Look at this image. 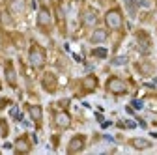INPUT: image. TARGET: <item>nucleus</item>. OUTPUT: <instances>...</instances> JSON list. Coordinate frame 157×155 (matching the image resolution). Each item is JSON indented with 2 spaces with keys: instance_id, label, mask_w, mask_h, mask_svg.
Segmentation results:
<instances>
[{
  "instance_id": "obj_2",
  "label": "nucleus",
  "mask_w": 157,
  "mask_h": 155,
  "mask_svg": "<svg viewBox=\"0 0 157 155\" xmlns=\"http://www.w3.org/2000/svg\"><path fill=\"white\" fill-rule=\"evenodd\" d=\"M107 90L110 93H116V95H122V93H127V82L118 79V77H110L109 82H107Z\"/></svg>"
},
{
  "instance_id": "obj_20",
  "label": "nucleus",
  "mask_w": 157,
  "mask_h": 155,
  "mask_svg": "<svg viewBox=\"0 0 157 155\" xmlns=\"http://www.w3.org/2000/svg\"><path fill=\"white\" fill-rule=\"evenodd\" d=\"M11 116H13V118H19V112H17V108H11Z\"/></svg>"
},
{
  "instance_id": "obj_16",
  "label": "nucleus",
  "mask_w": 157,
  "mask_h": 155,
  "mask_svg": "<svg viewBox=\"0 0 157 155\" xmlns=\"http://www.w3.org/2000/svg\"><path fill=\"white\" fill-rule=\"evenodd\" d=\"M139 41H140V45H142V49H144V51H148V49H150V37H148L144 32H139Z\"/></svg>"
},
{
  "instance_id": "obj_7",
  "label": "nucleus",
  "mask_w": 157,
  "mask_h": 155,
  "mask_svg": "<svg viewBox=\"0 0 157 155\" xmlns=\"http://www.w3.org/2000/svg\"><path fill=\"white\" fill-rule=\"evenodd\" d=\"M107 37H109L107 30H103V28H95V30L92 32V36H90V41H92V43H103Z\"/></svg>"
},
{
  "instance_id": "obj_12",
  "label": "nucleus",
  "mask_w": 157,
  "mask_h": 155,
  "mask_svg": "<svg viewBox=\"0 0 157 155\" xmlns=\"http://www.w3.org/2000/svg\"><path fill=\"white\" fill-rule=\"evenodd\" d=\"M82 86H84L86 92H94L97 88V79H95L94 75H88L86 79H84V82H82Z\"/></svg>"
},
{
  "instance_id": "obj_8",
  "label": "nucleus",
  "mask_w": 157,
  "mask_h": 155,
  "mask_svg": "<svg viewBox=\"0 0 157 155\" xmlns=\"http://www.w3.org/2000/svg\"><path fill=\"white\" fill-rule=\"evenodd\" d=\"M43 88L47 92H54L56 90V77L52 73H45L43 75Z\"/></svg>"
},
{
  "instance_id": "obj_6",
  "label": "nucleus",
  "mask_w": 157,
  "mask_h": 155,
  "mask_svg": "<svg viewBox=\"0 0 157 155\" xmlns=\"http://www.w3.org/2000/svg\"><path fill=\"white\" fill-rule=\"evenodd\" d=\"M51 23H52V19H51L49 9L47 8H41V9L37 11V25L41 26V28H45V30H49L51 28Z\"/></svg>"
},
{
  "instance_id": "obj_17",
  "label": "nucleus",
  "mask_w": 157,
  "mask_h": 155,
  "mask_svg": "<svg viewBox=\"0 0 157 155\" xmlns=\"http://www.w3.org/2000/svg\"><path fill=\"white\" fill-rule=\"evenodd\" d=\"M0 23H2L4 26H10L13 21H11V17L8 15V11H0Z\"/></svg>"
},
{
  "instance_id": "obj_10",
  "label": "nucleus",
  "mask_w": 157,
  "mask_h": 155,
  "mask_svg": "<svg viewBox=\"0 0 157 155\" xmlns=\"http://www.w3.org/2000/svg\"><path fill=\"white\" fill-rule=\"evenodd\" d=\"M28 112H30V118H32L36 123H41V118H43V110H41V107L30 105V107H28Z\"/></svg>"
},
{
  "instance_id": "obj_3",
  "label": "nucleus",
  "mask_w": 157,
  "mask_h": 155,
  "mask_svg": "<svg viewBox=\"0 0 157 155\" xmlns=\"http://www.w3.org/2000/svg\"><path fill=\"white\" fill-rule=\"evenodd\" d=\"M28 60H30V64H32L34 67H41V66L45 64V51H43L41 47H37V45H34V47L30 49V54H28Z\"/></svg>"
},
{
  "instance_id": "obj_11",
  "label": "nucleus",
  "mask_w": 157,
  "mask_h": 155,
  "mask_svg": "<svg viewBox=\"0 0 157 155\" xmlns=\"http://www.w3.org/2000/svg\"><path fill=\"white\" fill-rule=\"evenodd\" d=\"M15 151H17V153H26V151H30V142H28L26 137L17 138V142H15Z\"/></svg>"
},
{
  "instance_id": "obj_15",
  "label": "nucleus",
  "mask_w": 157,
  "mask_h": 155,
  "mask_svg": "<svg viewBox=\"0 0 157 155\" xmlns=\"http://www.w3.org/2000/svg\"><path fill=\"white\" fill-rule=\"evenodd\" d=\"M6 79H8V82L11 84V86H15V69H13V66H11V62L10 64H6Z\"/></svg>"
},
{
  "instance_id": "obj_13",
  "label": "nucleus",
  "mask_w": 157,
  "mask_h": 155,
  "mask_svg": "<svg viewBox=\"0 0 157 155\" xmlns=\"http://www.w3.org/2000/svg\"><path fill=\"white\" fill-rule=\"evenodd\" d=\"M131 146L136 148V149H146V148L151 146V142L150 140H144V138H133L131 140Z\"/></svg>"
},
{
  "instance_id": "obj_9",
  "label": "nucleus",
  "mask_w": 157,
  "mask_h": 155,
  "mask_svg": "<svg viewBox=\"0 0 157 155\" xmlns=\"http://www.w3.org/2000/svg\"><path fill=\"white\" fill-rule=\"evenodd\" d=\"M82 23H84L86 26H94V25L97 23V13H95L94 9L82 11Z\"/></svg>"
},
{
  "instance_id": "obj_18",
  "label": "nucleus",
  "mask_w": 157,
  "mask_h": 155,
  "mask_svg": "<svg viewBox=\"0 0 157 155\" xmlns=\"http://www.w3.org/2000/svg\"><path fill=\"white\" fill-rule=\"evenodd\" d=\"M94 56H97V58H105V56H107V51H105V49H95V51H94Z\"/></svg>"
},
{
  "instance_id": "obj_14",
  "label": "nucleus",
  "mask_w": 157,
  "mask_h": 155,
  "mask_svg": "<svg viewBox=\"0 0 157 155\" xmlns=\"http://www.w3.org/2000/svg\"><path fill=\"white\" fill-rule=\"evenodd\" d=\"M10 9L15 13H23L25 11V0H11L10 2Z\"/></svg>"
},
{
  "instance_id": "obj_4",
  "label": "nucleus",
  "mask_w": 157,
  "mask_h": 155,
  "mask_svg": "<svg viewBox=\"0 0 157 155\" xmlns=\"http://www.w3.org/2000/svg\"><path fill=\"white\" fill-rule=\"evenodd\" d=\"M86 146V138L82 137V134H75V137L69 140L67 144V153H77V151H82Z\"/></svg>"
},
{
  "instance_id": "obj_1",
  "label": "nucleus",
  "mask_w": 157,
  "mask_h": 155,
  "mask_svg": "<svg viewBox=\"0 0 157 155\" xmlns=\"http://www.w3.org/2000/svg\"><path fill=\"white\" fill-rule=\"evenodd\" d=\"M105 23L110 30H120L124 25V17H122L120 9H109L105 15Z\"/></svg>"
},
{
  "instance_id": "obj_19",
  "label": "nucleus",
  "mask_w": 157,
  "mask_h": 155,
  "mask_svg": "<svg viewBox=\"0 0 157 155\" xmlns=\"http://www.w3.org/2000/svg\"><path fill=\"white\" fill-rule=\"evenodd\" d=\"M125 62H127V58H125V56H120V58H116V60H114L116 66H118V64H125Z\"/></svg>"
},
{
  "instance_id": "obj_5",
  "label": "nucleus",
  "mask_w": 157,
  "mask_h": 155,
  "mask_svg": "<svg viewBox=\"0 0 157 155\" xmlns=\"http://www.w3.org/2000/svg\"><path fill=\"white\" fill-rule=\"evenodd\" d=\"M54 125H56L58 129H67V127L71 125V118H69V114H67V112H64V110H58V112L54 114Z\"/></svg>"
}]
</instances>
